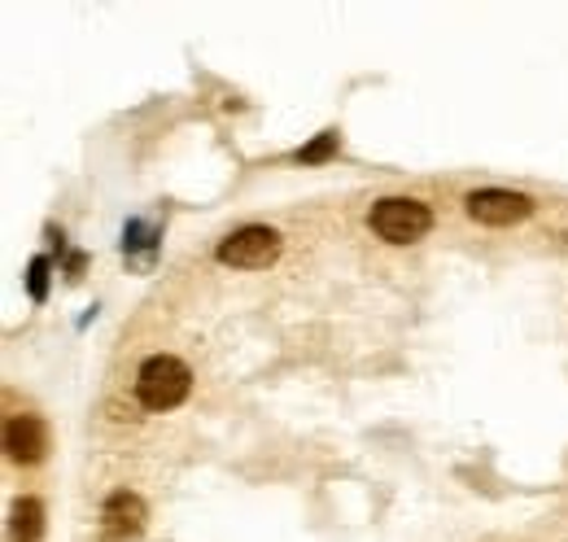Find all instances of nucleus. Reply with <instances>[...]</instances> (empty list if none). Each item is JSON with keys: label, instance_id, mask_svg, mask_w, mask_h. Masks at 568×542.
Instances as JSON below:
<instances>
[{"label": "nucleus", "instance_id": "nucleus-3", "mask_svg": "<svg viewBox=\"0 0 568 542\" xmlns=\"http://www.w3.org/2000/svg\"><path fill=\"white\" fill-rule=\"evenodd\" d=\"M214 254H219V263H227V268H250V271L267 268V263L281 259V232L250 223V228H236Z\"/></svg>", "mask_w": 568, "mask_h": 542}, {"label": "nucleus", "instance_id": "nucleus-6", "mask_svg": "<svg viewBox=\"0 0 568 542\" xmlns=\"http://www.w3.org/2000/svg\"><path fill=\"white\" fill-rule=\"evenodd\" d=\"M4 451L13 464H40L49 451V429L40 415H9L4 420Z\"/></svg>", "mask_w": 568, "mask_h": 542}, {"label": "nucleus", "instance_id": "nucleus-4", "mask_svg": "<svg viewBox=\"0 0 568 542\" xmlns=\"http://www.w3.org/2000/svg\"><path fill=\"white\" fill-rule=\"evenodd\" d=\"M144 499L132 490H114L101 508V542H141L144 534Z\"/></svg>", "mask_w": 568, "mask_h": 542}, {"label": "nucleus", "instance_id": "nucleus-1", "mask_svg": "<svg viewBox=\"0 0 568 542\" xmlns=\"http://www.w3.org/2000/svg\"><path fill=\"white\" fill-rule=\"evenodd\" d=\"M193 390V372L184 359L175 354H149L136 372V399H141L149 411H171L189 399Z\"/></svg>", "mask_w": 568, "mask_h": 542}, {"label": "nucleus", "instance_id": "nucleus-5", "mask_svg": "<svg viewBox=\"0 0 568 542\" xmlns=\"http://www.w3.org/2000/svg\"><path fill=\"white\" fill-rule=\"evenodd\" d=\"M464 205L486 228H507V223H520L534 214V202L525 193H507V189H477V193H468Z\"/></svg>", "mask_w": 568, "mask_h": 542}, {"label": "nucleus", "instance_id": "nucleus-9", "mask_svg": "<svg viewBox=\"0 0 568 542\" xmlns=\"http://www.w3.org/2000/svg\"><path fill=\"white\" fill-rule=\"evenodd\" d=\"M337 153V132H320L306 149H297V162H328Z\"/></svg>", "mask_w": 568, "mask_h": 542}, {"label": "nucleus", "instance_id": "nucleus-2", "mask_svg": "<svg viewBox=\"0 0 568 542\" xmlns=\"http://www.w3.org/2000/svg\"><path fill=\"white\" fill-rule=\"evenodd\" d=\"M433 228V210L416 198H381L372 205V232L389 245H412Z\"/></svg>", "mask_w": 568, "mask_h": 542}, {"label": "nucleus", "instance_id": "nucleus-8", "mask_svg": "<svg viewBox=\"0 0 568 542\" xmlns=\"http://www.w3.org/2000/svg\"><path fill=\"white\" fill-rule=\"evenodd\" d=\"M27 293H31V302H44L49 298V259L44 254H36L27 263Z\"/></svg>", "mask_w": 568, "mask_h": 542}, {"label": "nucleus", "instance_id": "nucleus-7", "mask_svg": "<svg viewBox=\"0 0 568 542\" xmlns=\"http://www.w3.org/2000/svg\"><path fill=\"white\" fill-rule=\"evenodd\" d=\"M44 534V503L40 499H18L9 512V539L13 542H40Z\"/></svg>", "mask_w": 568, "mask_h": 542}]
</instances>
